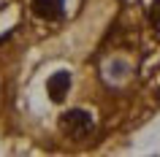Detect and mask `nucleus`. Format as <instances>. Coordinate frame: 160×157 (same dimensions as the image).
Segmentation results:
<instances>
[{"instance_id": "nucleus-1", "label": "nucleus", "mask_w": 160, "mask_h": 157, "mask_svg": "<svg viewBox=\"0 0 160 157\" xmlns=\"http://www.w3.org/2000/svg\"><path fill=\"white\" fill-rule=\"evenodd\" d=\"M60 127L71 138H84L87 133H92V116L87 114V111H82V108H71V111L62 114Z\"/></svg>"}, {"instance_id": "nucleus-2", "label": "nucleus", "mask_w": 160, "mask_h": 157, "mask_svg": "<svg viewBox=\"0 0 160 157\" xmlns=\"http://www.w3.org/2000/svg\"><path fill=\"white\" fill-rule=\"evenodd\" d=\"M33 14L46 22H54L65 14V0H33Z\"/></svg>"}, {"instance_id": "nucleus-3", "label": "nucleus", "mask_w": 160, "mask_h": 157, "mask_svg": "<svg viewBox=\"0 0 160 157\" xmlns=\"http://www.w3.org/2000/svg\"><path fill=\"white\" fill-rule=\"evenodd\" d=\"M68 87H71V73H68V71L52 73L49 81H46V92H49V98L54 100V103H60V100L68 95Z\"/></svg>"}, {"instance_id": "nucleus-4", "label": "nucleus", "mask_w": 160, "mask_h": 157, "mask_svg": "<svg viewBox=\"0 0 160 157\" xmlns=\"http://www.w3.org/2000/svg\"><path fill=\"white\" fill-rule=\"evenodd\" d=\"M149 22L160 30V0H152V6H149Z\"/></svg>"}]
</instances>
